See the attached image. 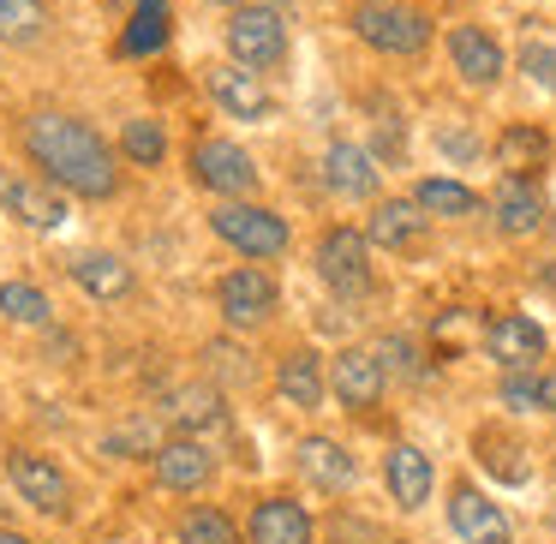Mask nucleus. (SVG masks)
<instances>
[{
	"instance_id": "1",
	"label": "nucleus",
	"mask_w": 556,
	"mask_h": 544,
	"mask_svg": "<svg viewBox=\"0 0 556 544\" xmlns=\"http://www.w3.org/2000/svg\"><path fill=\"white\" fill-rule=\"evenodd\" d=\"M18 144H25L30 168L42 180H54L61 192H73V198H114L121 192V150L90 121H78V114H30Z\"/></svg>"
},
{
	"instance_id": "2",
	"label": "nucleus",
	"mask_w": 556,
	"mask_h": 544,
	"mask_svg": "<svg viewBox=\"0 0 556 544\" xmlns=\"http://www.w3.org/2000/svg\"><path fill=\"white\" fill-rule=\"evenodd\" d=\"M348 30L383 61H419L431 49V13L413 0H353Z\"/></svg>"
},
{
	"instance_id": "3",
	"label": "nucleus",
	"mask_w": 556,
	"mask_h": 544,
	"mask_svg": "<svg viewBox=\"0 0 556 544\" xmlns=\"http://www.w3.org/2000/svg\"><path fill=\"white\" fill-rule=\"evenodd\" d=\"M228 54L240 66H252V73H276L281 61H288V18L276 13V7H264V0H245V7H233L228 13Z\"/></svg>"
},
{
	"instance_id": "4",
	"label": "nucleus",
	"mask_w": 556,
	"mask_h": 544,
	"mask_svg": "<svg viewBox=\"0 0 556 544\" xmlns=\"http://www.w3.org/2000/svg\"><path fill=\"white\" fill-rule=\"evenodd\" d=\"M210 233L222 245H233L240 257H281L288 252V222L276 210L252 204V198H228V204L210 210Z\"/></svg>"
},
{
	"instance_id": "5",
	"label": "nucleus",
	"mask_w": 556,
	"mask_h": 544,
	"mask_svg": "<svg viewBox=\"0 0 556 544\" xmlns=\"http://www.w3.org/2000/svg\"><path fill=\"white\" fill-rule=\"evenodd\" d=\"M317 276L341 293V300H365L371 293V240L359 228H329L317 240Z\"/></svg>"
},
{
	"instance_id": "6",
	"label": "nucleus",
	"mask_w": 556,
	"mask_h": 544,
	"mask_svg": "<svg viewBox=\"0 0 556 544\" xmlns=\"http://www.w3.org/2000/svg\"><path fill=\"white\" fill-rule=\"evenodd\" d=\"M7 479H13V491L25 496L37 515H54V520L73 515V479H66L49 455H37V448H13V455H7Z\"/></svg>"
},
{
	"instance_id": "7",
	"label": "nucleus",
	"mask_w": 556,
	"mask_h": 544,
	"mask_svg": "<svg viewBox=\"0 0 556 544\" xmlns=\"http://www.w3.org/2000/svg\"><path fill=\"white\" fill-rule=\"evenodd\" d=\"M204 90L228 121H252V126L276 121V97L264 90V73H252V66H240V61L204 66Z\"/></svg>"
},
{
	"instance_id": "8",
	"label": "nucleus",
	"mask_w": 556,
	"mask_h": 544,
	"mask_svg": "<svg viewBox=\"0 0 556 544\" xmlns=\"http://www.w3.org/2000/svg\"><path fill=\"white\" fill-rule=\"evenodd\" d=\"M192 180L222 198H252L264 174H257V162L233 138H204V144H192Z\"/></svg>"
},
{
	"instance_id": "9",
	"label": "nucleus",
	"mask_w": 556,
	"mask_h": 544,
	"mask_svg": "<svg viewBox=\"0 0 556 544\" xmlns=\"http://www.w3.org/2000/svg\"><path fill=\"white\" fill-rule=\"evenodd\" d=\"M276 300H281L276 276H269V269H257V264H240L233 276L216 281V305H222V317H228L233 329L269 324V317H276Z\"/></svg>"
},
{
	"instance_id": "10",
	"label": "nucleus",
	"mask_w": 556,
	"mask_h": 544,
	"mask_svg": "<svg viewBox=\"0 0 556 544\" xmlns=\"http://www.w3.org/2000/svg\"><path fill=\"white\" fill-rule=\"evenodd\" d=\"M443 49H448V66L460 73V85H472V90H496V85H503L508 54H503V42H496L484 25H448Z\"/></svg>"
},
{
	"instance_id": "11",
	"label": "nucleus",
	"mask_w": 556,
	"mask_h": 544,
	"mask_svg": "<svg viewBox=\"0 0 556 544\" xmlns=\"http://www.w3.org/2000/svg\"><path fill=\"white\" fill-rule=\"evenodd\" d=\"M0 210L7 216H18L25 228H42V233H54V228H66V192L54 180H30V174H13V168H0Z\"/></svg>"
},
{
	"instance_id": "12",
	"label": "nucleus",
	"mask_w": 556,
	"mask_h": 544,
	"mask_svg": "<svg viewBox=\"0 0 556 544\" xmlns=\"http://www.w3.org/2000/svg\"><path fill=\"white\" fill-rule=\"evenodd\" d=\"M383 383H389V371H383V359H377V347H341L336 365H329V389H336V401L353 413H371L377 401H383Z\"/></svg>"
},
{
	"instance_id": "13",
	"label": "nucleus",
	"mask_w": 556,
	"mask_h": 544,
	"mask_svg": "<svg viewBox=\"0 0 556 544\" xmlns=\"http://www.w3.org/2000/svg\"><path fill=\"white\" fill-rule=\"evenodd\" d=\"M448 527H455L460 544H508L515 539L508 515L479 491V484H455V491H448Z\"/></svg>"
},
{
	"instance_id": "14",
	"label": "nucleus",
	"mask_w": 556,
	"mask_h": 544,
	"mask_svg": "<svg viewBox=\"0 0 556 544\" xmlns=\"http://www.w3.org/2000/svg\"><path fill=\"white\" fill-rule=\"evenodd\" d=\"M324 186L336 198H348V204H365V198H377V186H383V168H377L371 150L336 138V144L324 150Z\"/></svg>"
},
{
	"instance_id": "15",
	"label": "nucleus",
	"mask_w": 556,
	"mask_h": 544,
	"mask_svg": "<svg viewBox=\"0 0 556 544\" xmlns=\"http://www.w3.org/2000/svg\"><path fill=\"white\" fill-rule=\"evenodd\" d=\"M544 347H551L544 329L532 324V317H520V312H503V317L484 324V353H491L503 371H527V365H539Z\"/></svg>"
},
{
	"instance_id": "16",
	"label": "nucleus",
	"mask_w": 556,
	"mask_h": 544,
	"mask_svg": "<svg viewBox=\"0 0 556 544\" xmlns=\"http://www.w3.org/2000/svg\"><path fill=\"white\" fill-rule=\"evenodd\" d=\"M210 479H216V455H210L192 431L168 437V443L156 448V484H162V491H186V496H192V491H204Z\"/></svg>"
},
{
	"instance_id": "17",
	"label": "nucleus",
	"mask_w": 556,
	"mask_h": 544,
	"mask_svg": "<svg viewBox=\"0 0 556 544\" xmlns=\"http://www.w3.org/2000/svg\"><path fill=\"white\" fill-rule=\"evenodd\" d=\"M293 467H300V479L312 484V491H353V479H359V467H353V455L336 443V437H300V448H293Z\"/></svg>"
},
{
	"instance_id": "18",
	"label": "nucleus",
	"mask_w": 556,
	"mask_h": 544,
	"mask_svg": "<svg viewBox=\"0 0 556 544\" xmlns=\"http://www.w3.org/2000/svg\"><path fill=\"white\" fill-rule=\"evenodd\" d=\"M425 228H431V210L419 198H383L365 222V240L383 245V252H413L425 240Z\"/></svg>"
},
{
	"instance_id": "19",
	"label": "nucleus",
	"mask_w": 556,
	"mask_h": 544,
	"mask_svg": "<svg viewBox=\"0 0 556 544\" xmlns=\"http://www.w3.org/2000/svg\"><path fill=\"white\" fill-rule=\"evenodd\" d=\"M168 37H174V7L168 0H132L114 54H121V61H150V54L168 49Z\"/></svg>"
},
{
	"instance_id": "20",
	"label": "nucleus",
	"mask_w": 556,
	"mask_h": 544,
	"mask_svg": "<svg viewBox=\"0 0 556 544\" xmlns=\"http://www.w3.org/2000/svg\"><path fill=\"white\" fill-rule=\"evenodd\" d=\"M383 479H389V496H395V508H425L431 503V491H437V467H431V455L425 448H413V443H395L389 448V460H383Z\"/></svg>"
},
{
	"instance_id": "21",
	"label": "nucleus",
	"mask_w": 556,
	"mask_h": 544,
	"mask_svg": "<svg viewBox=\"0 0 556 544\" xmlns=\"http://www.w3.org/2000/svg\"><path fill=\"white\" fill-rule=\"evenodd\" d=\"M491 216H496V228H503L508 240H527V233H539V228H544V198H539V186H532L527 174H503V186H496V198H491Z\"/></svg>"
},
{
	"instance_id": "22",
	"label": "nucleus",
	"mask_w": 556,
	"mask_h": 544,
	"mask_svg": "<svg viewBox=\"0 0 556 544\" xmlns=\"http://www.w3.org/2000/svg\"><path fill=\"white\" fill-rule=\"evenodd\" d=\"M245 539H252V544H312L317 527H312V515H305L293 496H264V503L252 508Z\"/></svg>"
},
{
	"instance_id": "23",
	"label": "nucleus",
	"mask_w": 556,
	"mask_h": 544,
	"mask_svg": "<svg viewBox=\"0 0 556 544\" xmlns=\"http://www.w3.org/2000/svg\"><path fill=\"white\" fill-rule=\"evenodd\" d=\"M276 389H281V401H288V407H300V413L324 407V389H329L324 359H317L312 347L281 353V359H276Z\"/></svg>"
},
{
	"instance_id": "24",
	"label": "nucleus",
	"mask_w": 556,
	"mask_h": 544,
	"mask_svg": "<svg viewBox=\"0 0 556 544\" xmlns=\"http://www.w3.org/2000/svg\"><path fill=\"white\" fill-rule=\"evenodd\" d=\"M73 281H78V293H90V300H126V293L138 288L132 264H126V257H114V252L73 257Z\"/></svg>"
},
{
	"instance_id": "25",
	"label": "nucleus",
	"mask_w": 556,
	"mask_h": 544,
	"mask_svg": "<svg viewBox=\"0 0 556 544\" xmlns=\"http://www.w3.org/2000/svg\"><path fill=\"white\" fill-rule=\"evenodd\" d=\"M544 162H551V138L539 126H503L496 132V168L503 174H532Z\"/></svg>"
},
{
	"instance_id": "26",
	"label": "nucleus",
	"mask_w": 556,
	"mask_h": 544,
	"mask_svg": "<svg viewBox=\"0 0 556 544\" xmlns=\"http://www.w3.org/2000/svg\"><path fill=\"white\" fill-rule=\"evenodd\" d=\"M49 0H0V42L13 49H30V42L49 37Z\"/></svg>"
},
{
	"instance_id": "27",
	"label": "nucleus",
	"mask_w": 556,
	"mask_h": 544,
	"mask_svg": "<svg viewBox=\"0 0 556 544\" xmlns=\"http://www.w3.org/2000/svg\"><path fill=\"white\" fill-rule=\"evenodd\" d=\"M121 156L132 162V168H162V162H168V126L150 121V114L126 121L121 126Z\"/></svg>"
},
{
	"instance_id": "28",
	"label": "nucleus",
	"mask_w": 556,
	"mask_h": 544,
	"mask_svg": "<svg viewBox=\"0 0 556 544\" xmlns=\"http://www.w3.org/2000/svg\"><path fill=\"white\" fill-rule=\"evenodd\" d=\"M0 317H7V324L42 329V324H54V305L37 281H0Z\"/></svg>"
},
{
	"instance_id": "29",
	"label": "nucleus",
	"mask_w": 556,
	"mask_h": 544,
	"mask_svg": "<svg viewBox=\"0 0 556 544\" xmlns=\"http://www.w3.org/2000/svg\"><path fill=\"white\" fill-rule=\"evenodd\" d=\"M472 455H479V467H491L503 484H527L532 479L527 460H515L520 443H515V437H503V431H479V437H472Z\"/></svg>"
},
{
	"instance_id": "30",
	"label": "nucleus",
	"mask_w": 556,
	"mask_h": 544,
	"mask_svg": "<svg viewBox=\"0 0 556 544\" xmlns=\"http://www.w3.org/2000/svg\"><path fill=\"white\" fill-rule=\"evenodd\" d=\"M413 198H419L431 216H479V192L460 180H443V174H431V180L413 186Z\"/></svg>"
},
{
	"instance_id": "31",
	"label": "nucleus",
	"mask_w": 556,
	"mask_h": 544,
	"mask_svg": "<svg viewBox=\"0 0 556 544\" xmlns=\"http://www.w3.org/2000/svg\"><path fill=\"white\" fill-rule=\"evenodd\" d=\"M228 413H222V395L216 389H186V395H174V425L180 431H204V425H222Z\"/></svg>"
},
{
	"instance_id": "32",
	"label": "nucleus",
	"mask_w": 556,
	"mask_h": 544,
	"mask_svg": "<svg viewBox=\"0 0 556 544\" xmlns=\"http://www.w3.org/2000/svg\"><path fill=\"white\" fill-rule=\"evenodd\" d=\"M180 544H240V527L222 508H192L180 520Z\"/></svg>"
},
{
	"instance_id": "33",
	"label": "nucleus",
	"mask_w": 556,
	"mask_h": 544,
	"mask_svg": "<svg viewBox=\"0 0 556 544\" xmlns=\"http://www.w3.org/2000/svg\"><path fill=\"white\" fill-rule=\"evenodd\" d=\"M520 73H527L539 90H556V49H544V42H527V49H520Z\"/></svg>"
},
{
	"instance_id": "34",
	"label": "nucleus",
	"mask_w": 556,
	"mask_h": 544,
	"mask_svg": "<svg viewBox=\"0 0 556 544\" xmlns=\"http://www.w3.org/2000/svg\"><path fill=\"white\" fill-rule=\"evenodd\" d=\"M377 359H383V371L419 377V353H413V341H407V336H383V341H377Z\"/></svg>"
},
{
	"instance_id": "35",
	"label": "nucleus",
	"mask_w": 556,
	"mask_h": 544,
	"mask_svg": "<svg viewBox=\"0 0 556 544\" xmlns=\"http://www.w3.org/2000/svg\"><path fill=\"white\" fill-rule=\"evenodd\" d=\"M503 401L508 407H520V413H539V377H520V371H508V383H503Z\"/></svg>"
},
{
	"instance_id": "36",
	"label": "nucleus",
	"mask_w": 556,
	"mask_h": 544,
	"mask_svg": "<svg viewBox=\"0 0 556 544\" xmlns=\"http://www.w3.org/2000/svg\"><path fill=\"white\" fill-rule=\"evenodd\" d=\"M437 144H443L448 156H479V138H467V132H443Z\"/></svg>"
},
{
	"instance_id": "37",
	"label": "nucleus",
	"mask_w": 556,
	"mask_h": 544,
	"mask_svg": "<svg viewBox=\"0 0 556 544\" xmlns=\"http://www.w3.org/2000/svg\"><path fill=\"white\" fill-rule=\"evenodd\" d=\"M539 413H556V371L539 377Z\"/></svg>"
},
{
	"instance_id": "38",
	"label": "nucleus",
	"mask_w": 556,
	"mask_h": 544,
	"mask_svg": "<svg viewBox=\"0 0 556 544\" xmlns=\"http://www.w3.org/2000/svg\"><path fill=\"white\" fill-rule=\"evenodd\" d=\"M0 544H30L25 532H13V527H0Z\"/></svg>"
},
{
	"instance_id": "39",
	"label": "nucleus",
	"mask_w": 556,
	"mask_h": 544,
	"mask_svg": "<svg viewBox=\"0 0 556 544\" xmlns=\"http://www.w3.org/2000/svg\"><path fill=\"white\" fill-rule=\"evenodd\" d=\"M210 7H228V13H233V7H245V0H210Z\"/></svg>"
},
{
	"instance_id": "40",
	"label": "nucleus",
	"mask_w": 556,
	"mask_h": 544,
	"mask_svg": "<svg viewBox=\"0 0 556 544\" xmlns=\"http://www.w3.org/2000/svg\"><path fill=\"white\" fill-rule=\"evenodd\" d=\"M114 7H126V13H132V0H114Z\"/></svg>"
},
{
	"instance_id": "41",
	"label": "nucleus",
	"mask_w": 556,
	"mask_h": 544,
	"mask_svg": "<svg viewBox=\"0 0 556 544\" xmlns=\"http://www.w3.org/2000/svg\"><path fill=\"white\" fill-rule=\"evenodd\" d=\"M0 515H7V503H0Z\"/></svg>"
},
{
	"instance_id": "42",
	"label": "nucleus",
	"mask_w": 556,
	"mask_h": 544,
	"mask_svg": "<svg viewBox=\"0 0 556 544\" xmlns=\"http://www.w3.org/2000/svg\"><path fill=\"white\" fill-rule=\"evenodd\" d=\"M389 544H401V539H389Z\"/></svg>"
}]
</instances>
